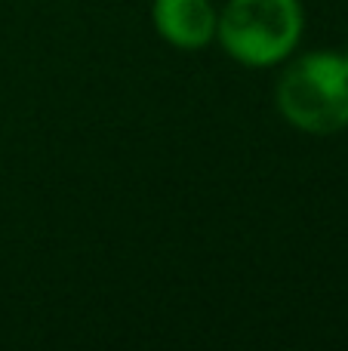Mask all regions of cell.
I'll return each instance as SVG.
<instances>
[{
	"label": "cell",
	"mask_w": 348,
	"mask_h": 351,
	"mask_svg": "<svg viewBox=\"0 0 348 351\" xmlns=\"http://www.w3.org/2000/svg\"><path fill=\"white\" fill-rule=\"evenodd\" d=\"M277 108L296 130L330 136L348 127V59L339 53H308L284 71Z\"/></svg>",
	"instance_id": "obj_1"
},
{
	"label": "cell",
	"mask_w": 348,
	"mask_h": 351,
	"mask_svg": "<svg viewBox=\"0 0 348 351\" xmlns=\"http://www.w3.org/2000/svg\"><path fill=\"white\" fill-rule=\"evenodd\" d=\"M216 37L234 62L269 68L287 59L302 37L299 0H228Z\"/></svg>",
	"instance_id": "obj_2"
},
{
	"label": "cell",
	"mask_w": 348,
	"mask_h": 351,
	"mask_svg": "<svg viewBox=\"0 0 348 351\" xmlns=\"http://www.w3.org/2000/svg\"><path fill=\"white\" fill-rule=\"evenodd\" d=\"M151 19L158 34L179 49H197L210 43L219 22L210 0H154Z\"/></svg>",
	"instance_id": "obj_3"
},
{
	"label": "cell",
	"mask_w": 348,
	"mask_h": 351,
	"mask_svg": "<svg viewBox=\"0 0 348 351\" xmlns=\"http://www.w3.org/2000/svg\"><path fill=\"white\" fill-rule=\"evenodd\" d=\"M345 59H348V53H345Z\"/></svg>",
	"instance_id": "obj_4"
}]
</instances>
